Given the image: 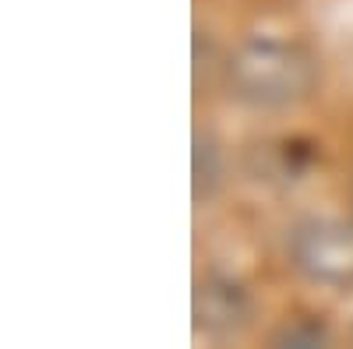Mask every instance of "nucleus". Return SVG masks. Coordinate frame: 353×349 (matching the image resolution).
<instances>
[{"mask_svg": "<svg viewBox=\"0 0 353 349\" xmlns=\"http://www.w3.org/2000/svg\"><path fill=\"white\" fill-rule=\"evenodd\" d=\"M191 314H194V332L209 339H230L251 325V297L237 279L209 272L194 282Z\"/></svg>", "mask_w": 353, "mask_h": 349, "instance_id": "3", "label": "nucleus"}, {"mask_svg": "<svg viewBox=\"0 0 353 349\" xmlns=\"http://www.w3.org/2000/svg\"><path fill=\"white\" fill-rule=\"evenodd\" d=\"M290 265L304 279L350 289L353 286V226L339 219H304L290 229L286 240Z\"/></svg>", "mask_w": 353, "mask_h": 349, "instance_id": "2", "label": "nucleus"}, {"mask_svg": "<svg viewBox=\"0 0 353 349\" xmlns=\"http://www.w3.org/2000/svg\"><path fill=\"white\" fill-rule=\"evenodd\" d=\"M230 96L254 109H286L318 89V61L297 39L251 36L226 61Z\"/></svg>", "mask_w": 353, "mask_h": 349, "instance_id": "1", "label": "nucleus"}, {"mask_svg": "<svg viewBox=\"0 0 353 349\" xmlns=\"http://www.w3.org/2000/svg\"><path fill=\"white\" fill-rule=\"evenodd\" d=\"M191 177H194V201H209L223 184V149L212 131H194Z\"/></svg>", "mask_w": 353, "mask_h": 349, "instance_id": "4", "label": "nucleus"}, {"mask_svg": "<svg viewBox=\"0 0 353 349\" xmlns=\"http://www.w3.org/2000/svg\"><path fill=\"white\" fill-rule=\"evenodd\" d=\"M272 346H301V349L329 346V325L318 321V317H290L283 328H276Z\"/></svg>", "mask_w": 353, "mask_h": 349, "instance_id": "5", "label": "nucleus"}]
</instances>
